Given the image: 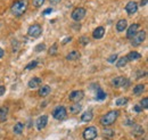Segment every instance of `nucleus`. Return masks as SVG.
Instances as JSON below:
<instances>
[{
  "instance_id": "nucleus-5",
  "label": "nucleus",
  "mask_w": 148,
  "mask_h": 140,
  "mask_svg": "<svg viewBox=\"0 0 148 140\" xmlns=\"http://www.w3.org/2000/svg\"><path fill=\"white\" fill-rule=\"evenodd\" d=\"M145 38H146V31H144V30L138 31L136 34L133 35V38L131 39V45L133 47H137V46L141 45L145 41Z\"/></svg>"
},
{
  "instance_id": "nucleus-39",
  "label": "nucleus",
  "mask_w": 148,
  "mask_h": 140,
  "mask_svg": "<svg viewBox=\"0 0 148 140\" xmlns=\"http://www.w3.org/2000/svg\"><path fill=\"white\" fill-rule=\"evenodd\" d=\"M5 91H6V88L3 86H0V96H2L5 93Z\"/></svg>"
},
{
  "instance_id": "nucleus-20",
  "label": "nucleus",
  "mask_w": 148,
  "mask_h": 140,
  "mask_svg": "<svg viewBox=\"0 0 148 140\" xmlns=\"http://www.w3.org/2000/svg\"><path fill=\"white\" fill-rule=\"evenodd\" d=\"M92 119H93V114L91 110H87V112H84V113L81 115V121L83 123L90 122Z\"/></svg>"
},
{
  "instance_id": "nucleus-32",
  "label": "nucleus",
  "mask_w": 148,
  "mask_h": 140,
  "mask_svg": "<svg viewBox=\"0 0 148 140\" xmlns=\"http://www.w3.org/2000/svg\"><path fill=\"white\" fill-rule=\"evenodd\" d=\"M139 105H140L141 107H143V109H144V108H145V109H146V108H148V98H147V97L143 98Z\"/></svg>"
},
{
  "instance_id": "nucleus-38",
  "label": "nucleus",
  "mask_w": 148,
  "mask_h": 140,
  "mask_svg": "<svg viewBox=\"0 0 148 140\" xmlns=\"http://www.w3.org/2000/svg\"><path fill=\"white\" fill-rule=\"evenodd\" d=\"M53 12V9L51 8H47V9H45V12H43V15H48L49 13H51Z\"/></svg>"
},
{
  "instance_id": "nucleus-9",
  "label": "nucleus",
  "mask_w": 148,
  "mask_h": 140,
  "mask_svg": "<svg viewBox=\"0 0 148 140\" xmlns=\"http://www.w3.org/2000/svg\"><path fill=\"white\" fill-rule=\"evenodd\" d=\"M41 33H42V27L39 24L31 25L29 27V30H27V34L30 35V36H32V38H38V36L41 35Z\"/></svg>"
},
{
  "instance_id": "nucleus-23",
  "label": "nucleus",
  "mask_w": 148,
  "mask_h": 140,
  "mask_svg": "<svg viewBox=\"0 0 148 140\" xmlns=\"http://www.w3.org/2000/svg\"><path fill=\"white\" fill-rule=\"evenodd\" d=\"M81 109H82V105L80 103H75V104H73V105L70 107V113H72V114H79L81 112Z\"/></svg>"
},
{
  "instance_id": "nucleus-16",
  "label": "nucleus",
  "mask_w": 148,
  "mask_h": 140,
  "mask_svg": "<svg viewBox=\"0 0 148 140\" xmlns=\"http://www.w3.org/2000/svg\"><path fill=\"white\" fill-rule=\"evenodd\" d=\"M104 34H105V29H104L103 26L96 27L92 32V36L95 39H101V38L104 36Z\"/></svg>"
},
{
  "instance_id": "nucleus-19",
  "label": "nucleus",
  "mask_w": 148,
  "mask_h": 140,
  "mask_svg": "<svg viewBox=\"0 0 148 140\" xmlns=\"http://www.w3.org/2000/svg\"><path fill=\"white\" fill-rule=\"evenodd\" d=\"M125 58L128 59V62H133V60H138L141 58V54H139L138 51H130Z\"/></svg>"
},
{
  "instance_id": "nucleus-10",
  "label": "nucleus",
  "mask_w": 148,
  "mask_h": 140,
  "mask_svg": "<svg viewBox=\"0 0 148 140\" xmlns=\"http://www.w3.org/2000/svg\"><path fill=\"white\" fill-rule=\"evenodd\" d=\"M125 12L129 14V15H133V14H136L137 13V10H138V3L136 2V1H130L127 3V6H125Z\"/></svg>"
},
{
  "instance_id": "nucleus-37",
  "label": "nucleus",
  "mask_w": 148,
  "mask_h": 140,
  "mask_svg": "<svg viewBox=\"0 0 148 140\" xmlns=\"http://www.w3.org/2000/svg\"><path fill=\"white\" fill-rule=\"evenodd\" d=\"M144 75H146V72H143V71H139L138 72V79H141V78H144Z\"/></svg>"
},
{
  "instance_id": "nucleus-14",
  "label": "nucleus",
  "mask_w": 148,
  "mask_h": 140,
  "mask_svg": "<svg viewBox=\"0 0 148 140\" xmlns=\"http://www.w3.org/2000/svg\"><path fill=\"white\" fill-rule=\"evenodd\" d=\"M50 92H51V88L49 87V86H40L38 95L40 97H47L48 95H50Z\"/></svg>"
},
{
  "instance_id": "nucleus-34",
  "label": "nucleus",
  "mask_w": 148,
  "mask_h": 140,
  "mask_svg": "<svg viewBox=\"0 0 148 140\" xmlns=\"http://www.w3.org/2000/svg\"><path fill=\"white\" fill-rule=\"evenodd\" d=\"M43 2H45V0H33V6L34 7H41L42 5H43Z\"/></svg>"
},
{
  "instance_id": "nucleus-2",
  "label": "nucleus",
  "mask_w": 148,
  "mask_h": 140,
  "mask_svg": "<svg viewBox=\"0 0 148 140\" xmlns=\"http://www.w3.org/2000/svg\"><path fill=\"white\" fill-rule=\"evenodd\" d=\"M119 115H120V112L119 110H111V112L106 113L105 115H103L100 117V121L99 122H100V124L103 126H111L112 124H114L115 121L117 120Z\"/></svg>"
},
{
  "instance_id": "nucleus-35",
  "label": "nucleus",
  "mask_w": 148,
  "mask_h": 140,
  "mask_svg": "<svg viewBox=\"0 0 148 140\" xmlns=\"http://www.w3.org/2000/svg\"><path fill=\"white\" fill-rule=\"evenodd\" d=\"M116 59H117V55L115 54V55H112L111 57H110V58L107 59V62H108V63H114V62H115Z\"/></svg>"
},
{
  "instance_id": "nucleus-28",
  "label": "nucleus",
  "mask_w": 148,
  "mask_h": 140,
  "mask_svg": "<svg viewBox=\"0 0 148 140\" xmlns=\"http://www.w3.org/2000/svg\"><path fill=\"white\" fill-rule=\"evenodd\" d=\"M38 65V62L37 60H32V62H30L26 66H25V70L30 71V70H33V69H36Z\"/></svg>"
},
{
  "instance_id": "nucleus-11",
  "label": "nucleus",
  "mask_w": 148,
  "mask_h": 140,
  "mask_svg": "<svg viewBox=\"0 0 148 140\" xmlns=\"http://www.w3.org/2000/svg\"><path fill=\"white\" fill-rule=\"evenodd\" d=\"M37 129L38 130H42V129H45L46 126H47V124H48V116L47 115H41L39 119L37 120Z\"/></svg>"
},
{
  "instance_id": "nucleus-31",
  "label": "nucleus",
  "mask_w": 148,
  "mask_h": 140,
  "mask_svg": "<svg viewBox=\"0 0 148 140\" xmlns=\"http://www.w3.org/2000/svg\"><path fill=\"white\" fill-rule=\"evenodd\" d=\"M80 43L82 45V46H86V45H88L89 43V38L87 36V35H82V36H80Z\"/></svg>"
},
{
  "instance_id": "nucleus-22",
  "label": "nucleus",
  "mask_w": 148,
  "mask_h": 140,
  "mask_svg": "<svg viewBox=\"0 0 148 140\" xmlns=\"http://www.w3.org/2000/svg\"><path fill=\"white\" fill-rule=\"evenodd\" d=\"M144 132H145V130H144L143 126H140V125H134L133 126V130H132V135L133 136L139 137V136H143Z\"/></svg>"
},
{
  "instance_id": "nucleus-42",
  "label": "nucleus",
  "mask_w": 148,
  "mask_h": 140,
  "mask_svg": "<svg viewBox=\"0 0 148 140\" xmlns=\"http://www.w3.org/2000/svg\"><path fill=\"white\" fill-rule=\"evenodd\" d=\"M146 5H147V0H141L140 6H146Z\"/></svg>"
},
{
  "instance_id": "nucleus-6",
  "label": "nucleus",
  "mask_w": 148,
  "mask_h": 140,
  "mask_svg": "<svg viewBox=\"0 0 148 140\" xmlns=\"http://www.w3.org/2000/svg\"><path fill=\"white\" fill-rule=\"evenodd\" d=\"M86 15H87V9L83 8V7H77L72 12V18L76 22L82 21L83 18L86 17Z\"/></svg>"
},
{
  "instance_id": "nucleus-4",
  "label": "nucleus",
  "mask_w": 148,
  "mask_h": 140,
  "mask_svg": "<svg viewBox=\"0 0 148 140\" xmlns=\"http://www.w3.org/2000/svg\"><path fill=\"white\" fill-rule=\"evenodd\" d=\"M83 139L84 140H95L98 136V130L96 126H88L83 131Z\"/></svg>"
},
{
  "instance_id": "nucleus-15",
  "label": "nucleus",
  "mask_w": 148,
  "mask_h": 140,
  "mask_svg": "<svg viewBox=\"0 0 148 140\" xmlns=\"http://www.w3.org/2000/svg\"><path fill=\"white\" fill-rule=\"evenodd\" d=\"M114 135H115V131H114L113 129L107 128V126L101 131V136H103V138H105V139H112V138L114 137Z\"/></svg>"
},
{
  "instance_id": "nucleus-18",
  "label": "nucleus",
  "mask_w": 148,
  "mask_h": 140,
  "mask_svg": "<svg viewBox=\"0 0 148 140\" xmlns=\"http://www.w3.org/2000/svg\"><path fill=\"white\" fill-rule=\"evenodd\" d=\"M8 113H9V108L7 106H2L0 107V122H5L8 117Z\"/></svg>"
},
{
  "instance_id": "nucleus-21",
  "label": "nucleus",
  "mask_w": 148,
  "mask_h": 140,
  "mask_svg": "<svg viewBox=\"0 0 148 140\" xmlns=\"http://www.w3.org/2000/svg\"><path fill=\"white\" fill-rule=\"evenodd\" d=\"M80 57H81V54H80V51H77V50H73V51H71L70 54L66 55V59L67 60H76Z\"/></svg>"
},
{
  "instance_id": "nucleus-12",
  "label": "nucleus",
  "mask_w": 148,
  "mask_h": 140,
  "mask_svg": "<svg viewBox=\"0 0 148 140\" xmlns=\"http://www.w3.org/2000/svg\"><path fill=\"white\" fill-rule=\"evenodd\" d=\"M139 27H140V25H139V24H137V23L131 24L129 27H128V31H127V38H128V39H132V38H133V35L138 32Z\"/></svg>"
},
{
  "instance_id": "nucleus-25",
  "label": "nucleus",
  "mask_w": 148,
  "mask_h": 140,
  "mask_svg": "<svg viewBox=\"0 0 148 140\" xmlns=\"http://www.w3.org/2000/svg\"><path fill=\"white\" fill-rule=\"evenodd\" d=\"M144 90H145V84H137L133 88V93L136 96H138V95H141L144 92Z\"/></svg>"
},
{
  "instance_id": "nucleus-30",
  "label": "nucleus",
  "mask_w": 148,
  "mask_h": 140,
  "mask_svg": "<svg viewBox=\"0 0 148 140\" xmlns=\"http://www.w3.org/2000/svg\"><path fill=\"white\" fill-rule=\"evenodd\" d=\"M96 98H97V100H104V99L106 98V93H105L103 90L99 89L98 92H97V97H96Z\"/></svg>"
},
{
  "instance_id": "nucleus-8",
  "label": "nucleus",
  "mask_w": 148,
  "mask_h": 140,
  "mask_svg": "<svg viewBox=\"0 0 148 140\" xmlns=\"http://www.w3.org/2000/svg\"><path fill=\"white\" fill-rule=\"evenodd\" d=\"M84 97V92L82 90H74L69 95V98L73 103H80Z\"/></svg>"
},
{
  "instance_id": "nucleus-17",
  "label": "nucleus",
  "mask_w": 148,
  "mask_h": 140,
  "mask_svg": "<svg viewBox=\"0 0 148 140\" xmlns=\"http://www.w3.org/2000/svg\"><path fill=\"white\" fill-rule=\"evenodd\" d=\"M127 27H128V22H127V19H120V21L116 23V30H117V32H123V31L127 30Z\"/></svg>"
},
{
  "instance_id": "nucleus-29",
  "label": "nucleus",
  "mask_w": 148,
  "mask_h": 140,
  "mask_svg": "<svg viewBox=\"0 0 148 140\" xmlns=\"http://www.w3.org/2000/svg\"><path fill=\"white\" fill-rule=\"evenodd\" d=\"M128 102H129V99L128 98H119L117 100H116V105L117 106H124L128 104Z\"/></svg>"
},
{
  "instance_id": "nucleus-7",
  "label": "nucleus",
  "mask_w": 148,
  "mask_h": 140,
  "mask_svg": "<svg viewBox=\"0 0 148 140\" xmlns=\"http://www.w3.org/2000/svg\"><path fill=\"white\" fill-rule=\"evenodd\" d=\"M130 84V81L125 76H116L112 80V86L115 88L127 87Z\"/></svg>"
},
{
  "instance_id": "nucleus-13",
  "label": "nucleus",
  "mask_w": 148,
  "mask_h": 140,
  "mask_svg": "<svg viewBox=\"0 0 148 140\" xmlns=\"http://www.w3.org/2000/svg\"><path fill=\"white\" fill-rule=\"evenodd\" d=\"M41 84H42V79H41V78H39V76H34V78H32V79L29 81V83H27L29 88H31V89H36V88L40 87Z\"/></svg>"
},
{
  "instance_id": "nucleus-24",
  "label": "nucleus",
  "mask_w": 148,
  "mask_h": 140,
  "mask_svg": "<svg viewBox=\"0 0 148 140\" xmlns=\"http://www.w3.org/2000/svg\"><path fill=\"white\" fill-rule=\"evenodd\" d=\"M13 131H14L15 135H21V133L24 131V124H23L22 122H17L15 125H14Z\"/></svg>"
},
{
  "instance_id": "nucleus-26",
  "label": "nucleus",
  "mask_w": 148,
  "mask_h": 140,
  "mask_svg": "<svg viewBox=\"0 0 148 140\" xmlns=\"http://www.w3.org/2000/svg\"><path fill=\"white\" fill-rule=\"evenodd\" d=\"M127 63H128V59L125 57H121V58H119V60L116 63V67L122 69V67H124L127 65Z\"/></svg>"
},
{
  "instance_id": "nucleus-36",
  "label": "nucleus",
  "mask_w": 148,
  "mask_h": 140,
  "mask_svg": "<svg viewBox=\"0 0 148 140\" xmlns=\"http://www.w3.org/2000/svg\"><path fill=\"white\" fill-rule=\"evenodd\" d=\"M133 109H134V112H137V113H141V112H143V107L139 105V104H137V105L134 106Z\"/></svg>"
},
{
  "instance_id": "nucleus-27",
  "label": "nucleus",
  "mask_w": 148,
  "mask_h": 140,
  "mask_svg": "<svg viewBox=\"0 0 148 140\" xmlns=\"http://www.w3.org/2000/svg\"><path fill=\"white\" fill-rule=\"evenodd\" d=\"M57 48H58V45H57V43H54V45L49 48V51H48L49 55H50V56H55L56 54L58 53V49H57Z\"/></svg>"
},
{
  "instance_id": "nucleus-43",
  "label": "nucleus",
  "mask_w": 148,
  "mask_h": 140,
  "mask_svg": "<svg viewBox=\"0 0 148 140\" xmlns=\"http://www.w3.org/2000/svg\"><path fill=\"white\" fill-rule=\"evenodd\" d=\"M3 50H2V49H1V48H0V58H2V57H3Z\"/></svg>"
},
{
  "instance_id": "nucleus-1",
  "label": "nucleus",
  "mask_w": 148,
  "mask_h": 140,
  "mask_svg": "<svg viewBox=\"0 0 148 140\" xmlns=\"http://www.w3.org/2000/svg\"><path fill=\"white\" fill-rule=\"evenodd\" d=\"M27 6H29L27 0H16V1H14V3L10 7V12L13 13V15L18 17V16H22L26 12Z\"/></svg>"
},
{
  "instance_id": "nucleus-33",
  "label": "nucleus",
  "mask_w": 148,
  "mask_h": 140,
  "mask_svg": "<svg viewBox=\"0 0 148 140\" xmlns=\"http://www.w3.org/2000/svg\"><path fill=\"white\" fill-rule=\"evenodd\" d=\"M34 49H36L37 53H40V51H42V50L46 49V45H45V43H40V45H38Z\"/></svg>"
},
{
  "instance_id": "nucleus-40",
  "label": "nucleus",
  "mask_w": 148,
  "mask_h": 140,
  "mask_svg": "<svg viewBox=\"0 0 148 140\" xmlns=\"http://www.w3.org/2000/svg\"><path fill=\"white\" fill-rule=\"evenodd\" d=\"M71 40H72V36H70V38H66V39H65V40L63 41V43L65 45V43H67V42H70Z\"/></svg>"
},
{
  "instance_id": "nucleus-3",
  "label": "nucleus",
  "mask_w": 148,
  "mask_h": 140,
  "mask_svg": "<svg viewBox=\"0 0 148 140\" xmlns=\"http://www.w3.org/2000/svg\"><path fill=\"white\" fill-rule=\"evenodd\" d=\"M53 116H54V119L58 120V121H63L67 116V110L64 106H57L53 110Z\"/></svg>"
},
{
  "instance_id": "nucleus-41",
  "label": "nucleus",
  "mask_w": 148,
  "mask_h": 140,
  "mask_svg": "<svg viewBox=\"0 0 148 140\" xmlns=\"http://www.w3.org/2000/svg\"><path fill=\"white\" fill-rule=\"evenodd\" d=\"M62 0H50V3H54V5H57L58 2H60Z\"/></svg>"
}]
</instances>
